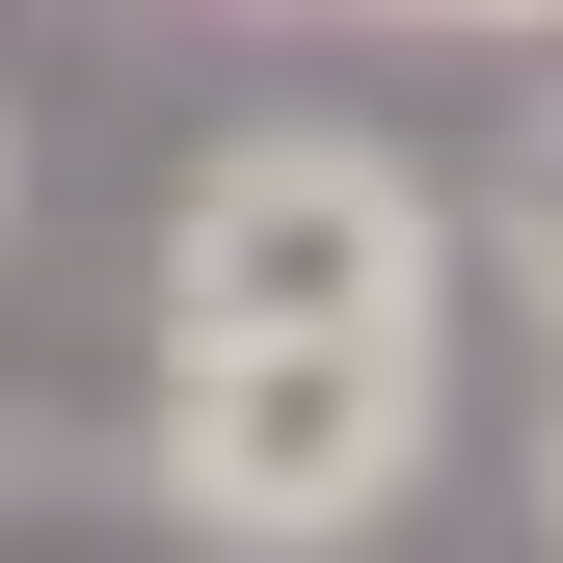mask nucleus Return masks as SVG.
<instances>
[{
	"label": "nucleus",
	"instance_id": "nucleus-4",
	"mask_svg": "<svg viewBox=\"0 0 563 563\" xmlns=\"http://www.w3.org/2000/svg\"><path fill=\"white\" fill-rule=\"evenodd\" d=\"M456 27H537V0H456Z\"/></svg>",
	"mask_w": 563,
	"mask_h": 563
},
{
	"label": "nucleus",
	"instance_id": "nucleus-5",
	"mask_svg": "<svg viewBox=\"0 0 563 563\" xmlns=\"http://www.w3.org/2000/svg\"><path fill=\"white\" fill-rule=\"evenodd\" d=\"M537 510H563V456H537Z\"/></svg>",
	"mask_w": 563,
	"mask_h": 563
},
{
	"label": "nucleus",
	"instance_id": "nucleus-3",
	"mask_svg": "<svg viewBox=\"0 0 563 563\" xmlns=\"http://www.w3.org/2000/svg\"><path fill=\"white\" fill-rule=\"evenodd\" d=\"M510 268H537V322H563V134L510 162Z\"/></svg>",
	"mask_w": 563,
	"mask_h": 563
},
{
	"label": "nucleus",
	"instance_id": "nucleus-2",
	"mask_svg": "<svg viewBox=\"0 0 563 563\" xmlns=\"http://www.w3.org/2000/svg\"><path fill=\"white\" fill-rule=\"evenodd\" d=\"M162 322H430V216L349 134H242L162 216Z\"/></svg>",
	"mask_w": 563,
	"mask_h": 563
},
{
	"label": "nucleus",
	"instance_id": "nucleus-1",
	"mask_svg": "<svg viewBox=\"0 0 563 563\" xmlns=\"http://www.w3.org/2000/svg\"><path fill=\"white\" fill-rule=\"evenodd\" d=\"M402 456H430V322H188L162 349V483L242 563H322Z\"/></svg>",
	"mask_w": 563,
	"mask_h": 563
}]
</instances>
